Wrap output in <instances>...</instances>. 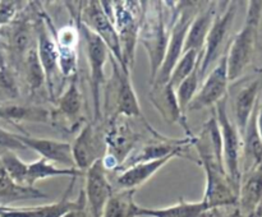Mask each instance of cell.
I'll return each mask as SVG.
<instances>
[{"label": "cell", "instance_id": "cell-1", "mask_svg": "<svg viewBox=\"0 0 262 217\" xmlns=\"http://www.w3.org/2000/svg\"><path fill=\"white\" fill-rule=\"evenodd\" d=\"M174 10L170 14H173ZM170 14L166 12V5L164 2H143L138 43H141L147 51L150 60V84L155 81L156 74L165 58L173 23V20H168V15Z\"/></svg>", "mask_w": 262, "mask_h": 217}, {"label": "cell", "instance_id": "cell-2", "mask_svg": "<svg viewBox=\"0 0 262 217\" xmlns=\"http://www.w3.org/2000/svg\"><path fill=\"white\" fill-rule=\"evenodd\" d=\"M262 20V2H248L247 15L243 27L230 41L227 51L229 82L241 79L252 64L258 42V33Z\"/></svg>", "mask_w": 262, "mask_h": 217}, {"label": "cell", "instance_id": "cell-3", "mask_svg": "<svg viewBox=\"0 0 262 217\" xmlns=\"http://www.w3.org/2000/svg\"><path fill=\"white\" fill-rule=\"evenodd\" d=\"M119 36L123 64L132 70L138 45L143 2H100Z\"/></svg>", "mask_w": 262, "mask_h": 217}, {"label": "cell", "instance_id": "cell-4", "mask_svg": "<svg viewBox=\"0 0 262 217\" xmlns=\"http://www.w3.org/2000/svg\"><path fill=\"white\" fill-rule=\"evenodd\" d=\"M179 4L181 5H177L176 14H174L173 23H171L165 58H164L163 64H161L155 77V81L151 83V86H163V84L168 83L174 66L183 55L184 42H186L189 26L199 10L201 9V5H197L199 3L194 2H182Z\"/></svg>", "mask_w": 262, "mask_h": 217}, {"label": "cell", "instance_id": "cell-5", "mask_svg": "<svg viewBox=\"0 0 262 217\" xmlns=\"http://www.w3.org/2000/svg\"><path fill=\"white\" fill-rule=\"evenodd\" d=\"M112 63V78L109 81V86L106 88V99L105 101H110V107L114 110L112 117L120 116L129 119L137 117L143 120L145 116L141 110L137 94L133 88L130 71L123 68L113 55H110Z\"/></svg>", "mask_w": 262, "mask_h": 217}, {"label": "cell", "instance_id": "cell-6", "mask_svg": "<svg viewBox=\"0 0 262 217\" xmlns=\"http://www.w3.org/2000/svg\"><path fill=\"white\" fill-rule=\"evenodd\" d=\"M228 96L215 106V115L222 133L223 162L228 179L235 189H239L242 178V135L228 114Z\"/></svg>", "mask_w": 262, "mask_h": 217}, {"label": "cell", "instance_id": "cell-7", "mask_svg": "<svg viewBox=\"0 0 262 217\" xmlns=\"http://www.w3.org/2000/svg\"><path fill=\"white\" fill-rule=\"evenodd\" d=\"M235 15H237V3H228L223 12H216L215 14L214 22L205 41L204 53L199 68L200 78L206 76L212 69V65H216L220 58L229 49L232 41V38L229 40V35L234 25Z\"/></svg>", "mask_w": 262, "mask_h": 217}, {"label": "cell", "instance_id": "cell-8", "mask_svg": "<svg viewBox=\"0 0 262 217\" xmlns=\"http://www.w3.org/2000/svg\"><path fill=\"white\" fill-rule=\"evenodd\" d=\"M45 14L46 13H42L40 20L37 19V22L35 23L36 49H37L38 60L45 74L49 97L51 101H55L58 99V93L61 91V87L64 86V78L59 68V55L54 37L50 33L49 26H46Z\"/></svg>", "mask_w": 262, "mask_h": 217}, {"label": "cell", "instance_id": "cell-9", "mask_svg": "<svg viewBox=\"0 0 262 217\" xmlns=\"http://www.w3.org/2000/svg\"><path fill=\"white\" fill-rule=\"evenodd\" d=\"M79 33L83 36L86 43L87 60L90 66V84H91L92 100H94V120L99 123L101 119V107H100V89L105 83V64L110 58V51L106 47L101 38L95 35L94 32L84 27L81 23V12L78 15Z\"/></svg>", "mask_w": 262, "mask_h": 217}, {"label": "cell", "instance_id": "cell-10", "mask_svg": "<svg viewBox=\"0 0 262 217\" xmlns=\"http://www.w3.org/2000/svg\"><path fill=\"white\" fill-rule=\"evenodd\" d=\"M82 5L77 7L76 12H72L76 22L72 25L63 26L56 30L54 28L50 18L48 25L50 31L53 32L54 42H55L56 50L59 55V68H60L61 76L64 81L78 77V42H79V27H78V15L81 12Z\"/></svg>", "mask_w": 262, "mask_h": 217}, {"label": "cell", "instance_id": "cell-11", "mask_svg": "<svg viewBox=\"0 0 262 217\" xmlns=\"http://www.w3.org/2000/svg\"><path fill=\"white\" fill-rule=\"evenodd\" d=\"M99 123L91 122L84 124L72 143L74 166L83 174L95 162L102 160L106 153L105 133L100 129Z\"/></svg>", "mask_w": 262, "mask_h": 217}, {"label": "cell", "instance_id": "cell-12", "mask_svg": "<svg viewBox=\"0 0 262 217\" xmlns=\"http://www.w3.org/2000/svg\"><path fill=\"white\" fill-rule=\"evenodd\" d=\"M206 76L201 88H199L196 96L187 107V111H199L207 107H214L217 102L228 96L230 82L228 76L227 53Z\"/></svg>", "mask_w": 262, "mask_h": 217}, {"label": "cell", "instance_id": "cell-13", "mask_svg": "<svg viewBox=\"0 0 262 217\" xmlns=\"http://www.w3.org/2000/svg\"><path fill=\"white\" fill-rule=\"evenodd\" d=\"M81 8V23L84 27L89 28L91 32L99 36L102 42L109 49L110 54L115 58V60L124 69H127L123 64L122 47H120L119 36L112 20L105 14L104 9L100 2H87L83 3ZM128 70V69H127ZM130 71V70H129Z\"/></svg>", "mask_w": 262, "mask_h": 217}, {"label": "cell", "instance_id": "cell-14", "mask_svg": "<svg viewBox=\"0 0 262 217\" xmlns=\"http://www.w3.org/2000/svg\"><path fill=\"white\" fill-rule=\"evenodd\" d=\"M84 174H86V185L83 191L86 196L90 216L101 217L107 201L114 193L113 184L107 178V171L105 170L101 160L95 162Z\"/></svg>", "mask_w": 262, "mask_h": 217}, {"label": "cell", "instance_id": "cell-15", "mask_svg": "<svg viewBox=\"0 0 262 217\" xmlns=\"http://www.w3.org/2000/svg\"><path fill=\"white\" fill-rule=\"evenodd\" d=\"M74 181H76V178H72L68 189L59 202L38 207H30V208H13V207L5 206L4 209L0 212V217H64L74 209L87 207L86 196H84L83 190L81 191L76 201L69 199V194L73 188Z\"/></svg>", "mask_w": 262, "mask_h": 217}, {"label": "cell", "instance_id": "cell-16", "mask_svg": "<svg viewBox=\"0 0 262 217\" xmlns=\"http://www.w3.org/2000/svg\"><path fill=\"white\" fill-rule=\"evenodd\" d=\"M262 76H255L241 81L239 87L233 94V115L234 124L243 137L250 117L260 100Z\"/></svg>", "mask_w": 262, "mask_h": 217}, {"label": "cell", "instance_id": "cell-17", "mask_svg": "<svg viewBox=\"0 0 262 217\" xmlns=\"http://www.w3.org/2000/svg\"><path fill=\"white\" fill-rule=\"evenodd\" d=\"M76 78L69 79V84L67 88L61 92L55 100L56 110L51 112V120L59 122V125H66L67 129H76L77 127H81V112H82V97L81 89L77 84Z\"/></svg>", "mask_w": 262, "mask_h": 217}, {"label": "cell", "instance_id": "cell-18", "mask_svg": "<svg viewBox=\"0 0 262 217\" xmlns=\"http://www.w3.org/2000/svg\"><path fill=\"white\" fill-rule=\"evenodd\" d=\"M237 206L242 217H256L262 206V165L242 174Z\"/></svg>", "mask_w": 262, "mask_h": 217}, {"label": "cell", "instance_id": "cell-19", "mask_svg": "<svg viewBox=\"0 0 262 217\" xmlns=\"http://www.w3.org/2000/svg\"><path fill=\"white\" fill-rule=\"evenodd\" d=\"M150 101L152 102L154 106L159 110L164 119L169 123H177L184 128L187 137H193V133L189 129L187 124L186 115L179 109L178 101L176 97V89L168 83L163 86H152L150 91Z\"/></svg>", "mask_w": 262, "mask_h": 217}, {"label": "cell", "instance_id": "cell-20", "mask_svg": "<svg viewBox=\"0 0 262 217\" xmlns=\"http://www.w3.org/2000/svg\"><path fill=\"white\" fill-rule=\"evenodd\" d=\"M20 140L26 148L36 151L42 158L49 162L61 163L68 167H76L74 166L73 156H72V144L68 142L61 140L48 139V138H36L30 135L20 134Z\"/></svg>", "mask_w": 262, "mask_h": 217}, {"label": "cell", "instance_id": "cell-21", "mask_svg": "<svg viewBox=\"0 0 262 217\" xmlns=\"http://www.w3.org/2000/svg\"><path fill=\"white\" fill-rule=\"evenodd\" d=\"M176 157L177 156H168V157L160 158V160L136 163V165L119 171L118 176L115 178V185H117L118 190H137V188H140L148 179L152 178L165 163Z\"/></svg>", "mask_w": 262, "mask_h": 217}, {"label": "cell", "instance_id": "cell-22", "mask_svg": "<svg viewBox=\"0 0 262 217\" xmlns=\"http://www.w3.org/2000/svg\"><path fill=\"white\" fill-rule=\"evenodd\" d=\"M258 102L242 137V174L262 165V138L257 125Z\"/></svg>", "mask_w": 262, "mask_h": 217}, {"label": "cell", "instance_id": "cell-23", "mask_svg": "<svg viewBox=\"0 0 262 217\" xmlns=\"http://www.w3.org/2000/svg\"><path fill=\"white\" fill-rule=\"evenodd\" d=\"M217 12L216 3H210L204 9H200L194 19L192 20L189 30L187 32L186 42H184L183 53L186 51H196L197 54L202 55L205 47L207 33L211 28L214 22L215 14Z\"/></svg>", "mask_w": 262, "mask_h": 217}, {"label": "cell", "instance_id": "cell-24", "mask_svg": "<svg viewBox=\"0 0 262 217\" xmlns=\"http://www.w3.org/2000/svg\"><path fill=\"white\" fill-rule=\"evenodd\" d=\"M210 213L204 202H187L183 198L174 206L165 208H146L140 207L138 217H205Z\"/></svg>", "mask_w": 262, "mask_h": 217}, {"label": "cell", "instance_id": "cell-25", "mask_svg": "<svg viewBox=\"0 0 262 217\" xmlns=\"http://www.w3.org/2000/svg\"><path fill=\"white\" fill-rule=\"evenodd\" d=\"M79 175H83L82 171L76 167H58L54 163L49 162L45 158L40 157L35 162L28 163L27 167V179H26V185L35 186V184L40 180L54 178V176H71L77 178Z\"/></svg>", "mask_w": 262, "mask_h": 217}, {"label": "cell", "instance_id": "cell-26", "mask_svg": "<svg viewBox=\"0 0 262 217\" xmlns=\"http://www.w3.org/2000/svg\"><path fill=\"white\" fill-rule=\"evenodd\" d=\"M136 190H114L101 217H138L140 206L135 202Z\"/></svg>", "mask_w": 262, "mask_h": 217}, {"label": "cell", "instance_id": "cell-27", "mask_svg": "<svg viewBox=\"0 0 262 217\" xmlns=\"http://www.w3.org/2000/svg\"><path fill=\"white\" fill-rule=\"evenodd\" d=\"M46 194L36 189L35 186H23L13 181L0 167V199L7 202L19 201V199L46 198Z\"/></svg>", "mask_w": 262, "mask_h": 217}, {"label": "cell", "instance_id": "cell-28", "mask_svg": "<svg viewBox=\"0 0 262 217\" xmlns=\"http://www.w3.org/2000/svg\"><path fill=\"white\" fill-rule=\"evenodd\" d=\"M0 117L10 122H51V112L40 106H19V105H8L2 106Z\"/></svg>", "mask_w": 262, "mask_h": 217}, {"label": "cell", "instance_id": "cell-29", "mask_svg": "<svg viewBox=\"0 0 262 217\" xmlns=\"http://www.w3.org/2000/svg\"><path fill=\"white\" fill-rule=\"evenodd\" d=\"M20 66H22L23 74H25V81L26 84H27V88L31 93H35V92L40 91L43 86H46L45 74H43L42 66H41L40 60H38L36 43L35 46L31 47L27 55L25 56Z\"/></svg>", "mask_w": 262, "mask_h": 217}, {"label": "cell", "instance_id": "cell-30", "mask_svg": "<svg viewBox=\"0 0 262 217\" xmlns=\"http://www.w3.org/2000/svg\"><path fill=\"white\" fill-rule=\"evenodd\" d=\"M201 59L202 55L197 54L196 51H186V53H183V55L181 56L178 63L174 66L170 77H169V86L176 89L194 69L199 68L200 64H201Z\"/></svg>", "mask_w": 262, "mask_h": 217}, {"label": "cell", "instance_id": "cell-31", "mask_svg": "<svg viewBox=\"0 0 262 217\" xmlns=\"http://www.w3.org/2000/svg\"><path fill=\"white\" fill-rule=\"evenodd\" d=\"M0 167L7 173V175L15 181L17 184L23 186L26 185V179H27V167L28 163L23 162L15 152L12 151H5L0 155Z\"/></svg>", "mask_w": 262, "mask_h": 217}, {"label": "cell", "instance_id": "cell-32", "mask_svg": "<svg viewBox=\"0 0 262 217\" xmlns=\"http://www.w3.org/2000/svg\"><path fill=\"white\" fill-rule=\"evenodd\" d=\"M200 68V66H199ZM199 68L194 69L181 84L176 88V97L177 101H178L179 109L181 111L186 115L187 107L191 104V101L193 100V97L196 96L197 91H199L200 87V74H199Z\"/></svg>", "mask_w": 262, "mask_h": 217}, {"label": "cell", "instance_id": "cell-33", "mask_svg": "<svg viewBox=\"0 0 262 217\" xmlns=\"http://www.w3.org/2000/svg\"><path fill=\"white\" fill-rule=\"evenodd\" d=\"M0 93H5L10 99L18 96V84L10 69L0 68Z\"/></svg>", "mask_w": 262, "mask_h": 217}, {"label": "cell", "instance_id": "cell-34", "mask_svg": "<svg viewBox=\"0 0 262 217\" xmlns=\"http://www.w3.org/2000/svg\"><path fill=\"white\" fill-rule=\"evenodd\" d=\"M0 150L3 152L5 151L14 152L15 150H26V146L20 140V134L0 128Z\"/></svg>", "mask_w": 262, "mask_h": 217}, {"label": "cell", "instance_id": "cell-35", "mask_svg": "<svg viewBox=\"0 0 262 217\" xmlns=\"http://www.w3.org/2000/svg\"><path fill=\"white\" fill-rule=\"evenodd\" d=\"M262 216V206H261V208L258 209V212H257V214H256V217H261Z\"/></svg>", "mask_w": 262, "mask_h": 217}, {"label": "cell", "instance_id": "cell-36", "mask_svg": "<svg viewBox=\"0 0 262 217\" xmlns=\"http://www.w3.org/2000/svg\"><path fill=\"white\" fill-rule=\"evenodd\" d=\"M232 217H242V216H241V214L238 213V211H237V212H235V214H234V216H232Z\"/></svg>", "mask_w": 262, "mask_h": 217}, {"label": "cell", "instance_id": "cell-37", "mask_svg": "<svg viewBox=\"0 0 262 217\" xmlns=\"http://www.w3.org/2000/svg\"><path fill=\"white\" fill-rule=\"evenodd\" d=\"M0 114H2V106H0Z\"/></svg>", "mask_w": 262, "mask_h": 217}, {"label": "cell", "instance_id": "cell-38", "mask_svg": "<svg viewBox=\"0 0 262 217\" xmlns=\"http://www.w3.org/2000/svg\"><path fill=\"white\" fill-rule=\"evenodd\" d=\"M205 217H209V214H207V216H205Z\"/></svg>", "mask_w": 262, "mask_h": 217}, {"label": "cell", "instance_id": "cell-39", "mask_svg": "<svg viewBox=\"0 0 262 217\" xmlns=\"http://www.w3.org/2000/svg\"><path fill=\"white\" fill-rule=\"evenodd\" d=\"M261 217H262V216H261Z\"/></svg>", "mask_w": 262, "mask_h": 217}]
</instances>
